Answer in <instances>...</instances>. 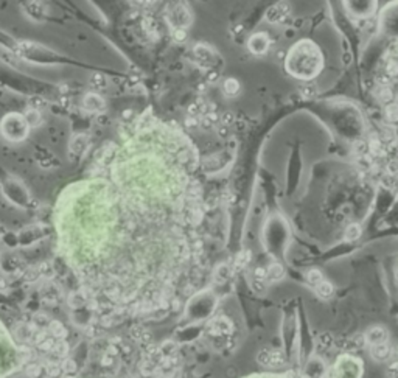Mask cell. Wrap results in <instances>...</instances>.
Returning <instances> with one entry per match:
<instances>
[{"mask_svg":"<svg viewBox=\"0 0 398 378\" xmlns=\"http://www.w3.org/2000/svg\"><path fill=\"white\" fill-rule=\"evenodd\" d=\"M290 14V6L286 3H279L274 5L266 11V20L271 23H277V22H283L286 19V16Z\"/></svg>","mask_w":398,"mask_h":378,"instance_id":"8","label":"cell"},{"mask_svg":"<svg viewBox=\"0 0 398 378\" xmlns=\"http://www.w3.org/2000/svg\"><path fill=\"white\" fill-rule=\"evenodd\" d=\"M219 121H221L224 126H227L229 123H232V121H233V114L232 112H224L223 117H219Z\"/></svg>","mask_w":398,"mask_h":378,"instance_id":"26","label":"cell"},{"mask_svg":"<svg viewBox=\"0 0 398 378\" xmlns=\"http://www.w3.org/2000/svg\"><path fill=\"white\" fill-rule=\"evenodd\" d=\"M249 260H251V252H249V251H244V252H241V254L238 255V257H237V263H235V266H237V268L246 266Z\"/></svg>","mask_w":398,"mask_h":378,"instance_id":"23","label":"cell"},{"mask_svg":"<svg viewBox=\"0 0 398 378\" xmlns=\"http://www.w3.org/2000/svg\"><path fill=\"white\" fill-rule=\"evenodd\" d=\"M375 95H377L380 103L386 104V106L395 101V92H394L392 87H378L377 92H375Z\"/></svg>","mask_w":398,"mask_h":378,"instance_id":"10","label":"cell"},{"mask_svg":"<svg viewBox=\"0 0 398 378\" xmlns=\"http://www.w3.org/2000/svg\"><path fill=\"white\" fill-rule=\"evenodd\" d=\"M121 117L125 118V120H131V117H134V111H132V109L123 111V112H121Z\"/></svg>","mask_w":398,"mask_h":378,"instance_id":"28","label":"cell"},{"mask_svg":"<svg viewBox=\"0 0 398 378\" xmlns=\"http://www.w3.org/2000/svg\"><path fill=\"white\" fill-rule=\"evenodd\" d=\"M195 55L199 58V59H204V61H212L213 59V56H215V53H213V50L209 47V45H205V44H198L196 47H195Z\"/></svg>","mask_w":398,"mask_h":378,"instance_id":"14","label":"cell"},{"mask_svg":"<svg viewBox=\"0 0 398 378\" xmlns=\"http://www.w3.org/2000/svg\"><path fill=\"white\" fill-rule=\"evenodd\" d=\"M283 274H285V269L279 263H274L266 269V279H271V280H279L283 277Z\"/></svg>","mask_w":398,"mask_h":378,"instance_id":"17","label":"cell"},{"mask_svg":"<svg viewBox=\"0 0 398 378\" xmlns=\"http://www.w3.org/2000/svg\"><path fill=\"white\" fill-rule=\"evenodd\" d=\"M285 67L291 76L302 81H311L322 72L324 55L319 45L311 39H300L286 53Z\"/></svg>","mask_w":398,"mask_h":378,"instance_id":"1","label":"cell"},{"mask_svg":"<svg viewBox=\"0 0 398 378\" xmlns=\"http://www.w3.org/2000/svg\"><path fill=\"white\" fill-rule=\"evenodd\" d=\"M388 171L391 174H398V159H394L388 164Z\"/></svg>","mask_w":398,"mask_h":378,"instance_id":"27","label":"cell"},{"mask_svg":"<svg viewBox=\"0 0 398 378\" xmlns=\"http://www.w3.org/2000/svg\"><path fill=\"white\" fill-rule=\"evenodd\" d=\"M248 47L251 50V53L257 56H262L265 53H268L269 47H271V39L266 33H255L249 37L248 40Z\"/></svg>","mask_w":398,"mask_h":378,"instance_id":"5","label":"cell"},{"mask_svg":"<svg viewBox=\"0 0 398 378\" xmlns=\"http://www.w3.org/2000/svg\"><path fill=\"white\" fill-rule=\"evenodd\" d=\"M398 58V42H394L388 47L386 51V61L388 59H397Z\"/></svg>","mask_w":398,"mask_h":378,"instance_id":"24","label":"cell"},{"mask_svg":"<svg viewBox=\"0 0 398 378\" xmlns=\"http://www.w3.org/2000/svg\"><path fill=\"white\" fill-rule=\"evenodd\" d=\"M363 234V229L358 223H352L347 226L346 229V232H344V240L346 241H355V240H358Z\"/></svg>","mask_w":398,"mask_h":378,"instance_id":"13","label":"cell"},{"mask_svg":"<svg viewBox=\"0 0 398 378\" xmlns=\"http://www.w3.org/2000/svg\"><path fill=\"white\" fill-rule=\"evenodd\" d=\"M184 125H185V128H188V129H191V128H198V126H199V118H198V117H190V115H187V118L184 120Z\"/></svg>","mask_w":398,"mask_h":378,"instance_id":"25","label":"cell"},{"mask_svg":"<svg viewBox=\"0 0 398 378\" xmlns=\"http://www.w3.org/2000/svg\"><path fill=\"white\" fill-rule=\"evenodd\" d=\"M83 109L89 114H103L106 111V100L97 92L84 93L83 100H81Z\"/></svg>","mask_w":398,"mask_h":378,"instance_id":"4","label":"cell"},{"mask_svg":"<svg viewBox=\"0 0 398 378\" xmlns=\"http://www.w3.org/2000/svg\"><path fill=\"white\" fill-rule=\"evenodd\" d=\"M23 352L0 322V378H8L22 366Z\"/></svg>","mask_w":398,"mask_h":378,"instance_id":"2","label":"cell"},{"mask_svg":"<svg viewBox=\"0 0 398 378\" xmlns=\"http://www.w3.org/2000/svg\"><path fill=\"white\" fill-rule=\"evenodd\" d=\"M333 291H335V288L328 280H322L319 285L316 287V293H318V296L322 299H330L333 296Z\"/></svg>","mask_w":398,"mask_h":378,"instance_id":"12","label":"cell"},{"mask_svg":"<svg viewBox=\"0 0 398 378\" xmlns=\"http://www.w3.org/2000/svg\"><path fill=\"white\" fill-rule=\"evenodd\" d=\"M89 137L84 136V134H76L70 139V143H68V151L70 154H75V156H84L87 148H89Z\"/></svg>","mask_w":398,"mask_h":378,"instance_id":"7","label":"cell"},{"mask_svg":"<svg viewBox=\"0 0 398 378\" xmlns=\"http://www.w3.org/2000/svg\"><path fill=\"white\" fill-rule=\"evenodd\" d=\"M372 357L378 361H383V360H386L391 354V347L388 346V343H384V344H380V346H374L372 347Z\"/></svg>","mask_w":398,"mask_h":378,"instance_id":"15","label":"cell"},{"mask_svg":"<svg viewBox=\"0 0 398 378\" xmlns=\"http://www.w3.org/2000/svg\"><path fill=\"white\" fill-rule=\"evenodd\" d=\"M388 330L384 327H380V326H374L370 327L367 332H366V341L370 344V346H380V344H384L388 343Z\"/></svg>","mask_w":398,"mask_h":378,"instance_id":"6","label":"cell"},{"mask_svg":"<svg viewBox=\"0 0 398 378\" xmlns=\"http://www.w3.org/2000/svg\"><path fill=\"white\" fill-rule=\"evenodd\" d=\"M45 104H47V103H45V100H44L42 97H36V95H34V97H31V98L28 100V107H30V109L40 111Z\"/></svg>","mask_w":398,"mask_h":378,"instance_id":"21","label":"cell"},{"mask_svg":"<svg viewBox=\"0 0 398 378\" xmlns=\"http://www.w3.org/2000/svg\"><path fill=\"white\" fill-rule=\"evenodd\" d=\"M384 73L389 78L395 79L398 76V59H388L386 67H384Z\"/></svg>","mask_w":398,"mask_h":378,"instance_id":"19","label":"cell"},{"mask_svg":"<svg viewBox=\"0 0 398 378\" xmlns=\"http://www.w3.org/2000/svg\"><path fill=\"white\" fill-rule=\"evenodd\" d=\"M219 136H223V137H227V136H229V132H227V126H224V125H223L221 128H219Z\"/></svg>","mask_w":398,"mask_h":378,"instance_id":"29","label":"cell"},{"mask_svg":"<svg viewBox=\"0 0 398 378\" xmlns=\"http://www.w3.org/2000/svg\"><path fill=\"white\" fill-rule=\"evenodd\" d=\"M106 84H107V81H106V76L103 73L95 72L90 76V86L92 87H95V89H103V87H106Z\"/></svg>","mask_w":398,"mask_h":378,"instance_id":"20","label":"cell"},{"mask_svg":"<svg viewBox=\"0 0 398 378\" xmlns=\"http://www.w3.org/2000/svg\"><path fill=\"white\" fill-rule=\"evenodd\" d=\"M0 132L3 134V137L9 142H22L28 137L30 128L26 125L25 117L19 112H11L6 114L2 121H0Z\"/></svg>","mask_w":398,"mask_h":378,"instance_id":"3","label":"cell"},{"mask_svg":"<svg viewBox=\"0 0 398 378\" xmlns=\"http://www.w3.org/2000/svg\"><path fill=\"white\" fill-rule=\"evenodd\" d=\"M395 103L398 104V93H397V95H395Z\"/></svg>","mask_w":398,"mask_h":378,"instance_id":"30","label":"cell"},{"mask_svg":"<svg viewBox=\"0 0 398 378\" xmlns=\"http://www.w3.org/2000/svg\"><path fill=\"white\" fill-rule=\"evenodd\" d=\"M307 282L310 283V285H313V287H318L319 283L322 282V280H325L324 279V274H322V271L321 269H318V268H313V269H310V271L307 273Z\"/></svg>","mask_w":398,"mask_h":378,"instance_id":"16","label":"cell"},{"mask_svg":"<svg viewBox=\"0 0 398 378\" xmlns=\"http://www.w3.org/2000/svg\"><path fill=\"white\" fill-rule=\"evenodd\" d=\"M240 83H238V79L235 78H227L224 79V83H223V90L226 93V97H237L238 93H240Z\"/></svg>","mask_w":398,"mask_h":378,"instance_id":"11","label":"cell"},{"mask_svg":"<svg viewBox=\"0 0 398 378\" xmlns=\"http://www.w3.org/2000/svg\"><path fill=\"white\" fill-rule=\"evenodd\" d=\"M171 36H173V39L176 40V42H184V40H187V37H188V33H187V30L185 28H173L171 30Z\"/></svg>","mask_w":398,"mask_h":378,"instance_id":"22","label":"cell"},{"mask_svg":"<svg viewBox=\"0 0 398 378\" xmlns=\"http://www.w3.org/2000/svg\"><path fill=\"white\" fill-rule=\"evenodd\" d=\"M384 115H386V118L391 123H398V104L395 101L388 104L386 109H384Z\"/></svg>","mask_w":398,"mask_h":378,"instance_id":"18","label":"cell"},{"mask_svg":"<svg viewBox=\"0 0 398 378\" xmlns=\"http://www.w3.org/2000/svg\"><path fill=\"white\" fill-rule=\"evenodd\" d=\"M23 117H25V121H26V125H28L30 129L39 128V126H42V123H44L42 112L36 111V109H28V111L25 112Z\"/></svg>","mask_w":398,"mask_h":378,"instance_id":"9","label":"cell"}]
</instances>
